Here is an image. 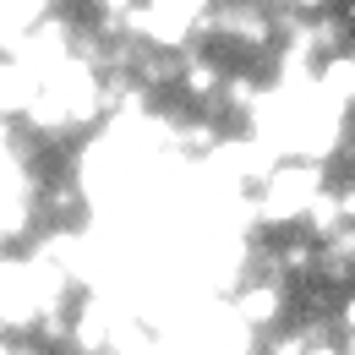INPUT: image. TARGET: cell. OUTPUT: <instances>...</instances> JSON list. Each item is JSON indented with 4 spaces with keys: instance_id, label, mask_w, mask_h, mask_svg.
Listing matches in <instances>:
<instances>
[{
    "instance_id": "obj_1",
    "label": "cell",
    "mask_w": 355,
    "mask_h": 355,
    "mask_svg": "<svg viewBox=\"0 0 355 355\" xmlns=\"http://www.w3.org/2000/svg\"><path fill=\"white\" fill-rule=\"evenodd\" d=\"M328 186V164L322 159H279L273 164V175L252 191V219L263 235H290V230H301L306 219V208L317 202V191Z\"/></svg>"
},
{
    "instance_id": "obj_2",
    "label": "cell",
    "mask_w": 355,
    "mask_h": 355,
    "mask_svg": "<svg viewBox=\"0 0 355 355\" xmlns=\"http://www.w3.org/2000/svg\"><path fill=\"white\" fill-rule=\"evenodd\" d=\"M334 317H339V334H355V284L339 295V306H334Z\"/></svg>"
},
{
    "instance_id": "obj_3",
    "label": "cell",
    "mask_w": 355,
    "mask_h": 355,
    "mask_svg": "<svg viewBox=\"0 0 355 355\" xmlns=\"http://www.w3.org/2000/svg\"><path fill=\"white\" fill-rule=\"evenodd\" d=\"M339 350H345V355H355V334H339Z\"/></svg>"
}]
</instances>
